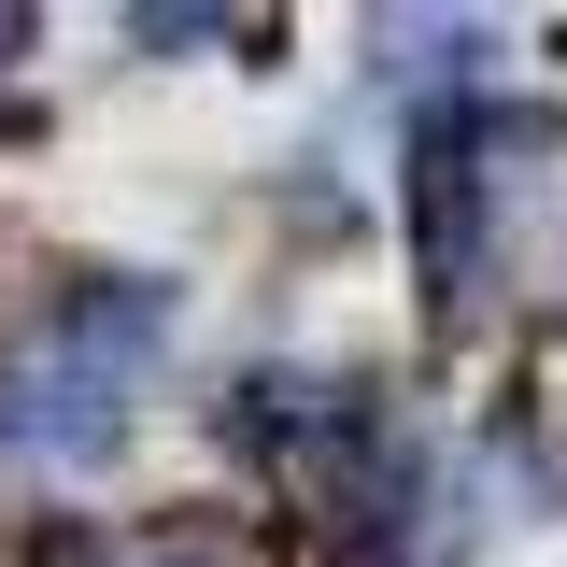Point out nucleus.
<instances>
[{
	"mask_svg": "<svg viewBox=\"0 0 567 567\" xmlns=\"http://www.w3.org/2000/svg\"><path fill=\"white\" fill-rule=\"evenodd\" d=\"M398 213H412L425 298H440V312H468V298H483V227H496L483 100H425V114H412V156H398Z\"/></svg>",
	"mask_w": 567,
	"mask_h": 567,
	"instance_id": "nucleus-1",
	"label": "nucleus"
}]
</instances>
